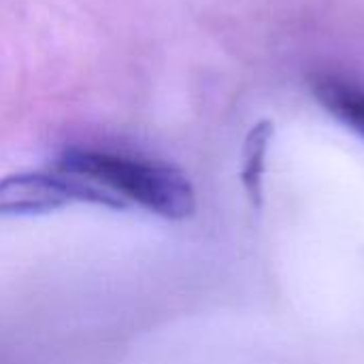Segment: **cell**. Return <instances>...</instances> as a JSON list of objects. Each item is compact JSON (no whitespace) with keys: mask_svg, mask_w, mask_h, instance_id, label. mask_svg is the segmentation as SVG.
<instances>
[{"mask_svg":"<svg viewBox=\"0 0 364 364\" xmlns=\"http://www.w3.org/2000/svg\"><path fill=\"white\" fill-rule=\"evenodd\" d=\"M275 134V126L271 119H260L245 136L243 143V162H241V183L250 198V203L260 209L264 200V171L267 156Z\"/></svg>","mask_w":364,"mask_h":364,"instance_id":"obj_4","label":"cell"},{"mask_svg":"<svg viewBox=\"0 0 364 364\" xmlns=\"http://www.w3.org/2000/svg\"><path fill=\"white\" fill-rule=\"evenodd\" d=\"M58 171L85 177L126 205L134 203L164 220H188L196 211V192L188 175L175 166L128 158L98 149H66Z\"/></svg>","mask_w":364,"mask_h":364,"instance_id":"obj_1","label":"cell"},{"mask_svg":"<svg viewBox=\"0 0 364 364\" xmlns=\"http://www.w3.org/2000/svg\"><path fill=\"white\" fill-rule=\"evenodd\" d=\"M309 85L318 105L364 141V87L331 73L314 75Z\"/></svg>","mask_w":364,"mask_h":364,"instance_id":"obj_3","label":"cell"},{"mask_svg":"<svg viewBox=\"0 0 364 364\" xmlns=\"http://www.w3.org/2000/svg\"><path fill=\"white\" fill-rule=\"evenodd\" d=\"M73 203L128 209V205L107 188L58 168L51 173H13L0 179V215L4 218L43 215Z\"/></svg>","mask_w":364,"mask_h":364,"instance_id":"obj_2","label":"cell"}]
</instances>
